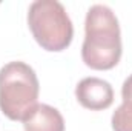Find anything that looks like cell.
<instances>
[{"label":"cell","mask_w":132,"mask_h":131,"mask_svg":"<svg viewBox=\"0 0 132 131\" xmlns=\"http://www.w3.org/2000/svg\"><path fill=\"white\" fill-rule=\"evenodd\" d=\"M75 97L81 106L100 111L106 110L114 102V90L109 82L98 77H85L75 88Z\"/></svg>","instance_id":"277c9868"},{"label":"cell","mask_w":132,"mask_h":131,"mask_svg":"<svg viewBox=\"0 0 132 131\" xmlns=\"http://www.w3.org/2000/svg\"><path fill=\"white\" fill-rule=\"evenodd\" d=\"M22 122L25 131H65V120L60 111L46 103H37Z\"/></svg>","instance_id":"5b68a950"},{"label":"cell","mask_w":132,"mask_h":131,"mask_svg":"<svg viewBox=\"0 0 132 131\" xmlns=\"http://www.w3.org/2000/svg\"><path fill=\"white\" fill-rule=\"evenodd\" d=\"M121 57V34L118 19L106 5L89 8L85 20L81 59L91 69H112Z\"/></svg>","instance_id":"6da1fadb"},{"label":"cell","mask_w":132,"mask_h":131,"mask_svg":"<svg viewBox=\"0 0 132 131\" xmlns=\"http://www.w3.org/2000/svg\"><path fill=\"white\" fill-rule=\"evenodd\" d=\"M28 25L35 42L46 51L66 49L74 35L72 22L57 0H35L28 11Z\"/></svg>","instance_id":"3957f363"},{"label":"cell","mask_w":132,"mask_h":131,"mask_svg":"<svg viewBox=\"0 0 132 131\" xmlns=\"http://www.w3.org/2000/svg\"><path fill=\"white\" fill-rule=\"evenodd\" d=\"M121 97H123V102L125 103H132V74L123 82Z\"/></svg>","instance_id":"52a82bcc"},{"label":"cell","mask_w":132,"mask_h":131,"mask_svg":"<svg viewBox=\"0 0 132 131\" xmlns=\"http://www.w3.org/2000/svg\"><path fill=\"white\" fill-rule=\"evenodd\" d=\"M112 130L132 131V103H121L112 114Z\"/></svg>","instance_id":"8992f818"},{"label":"cell","mask_w":132,"mask_h":131,"mask_svg":"<svg viewBox=\"0 0 132 131\" xmlns=\"http://www.w3.org/2000/svg\"><path fill=\"white\" fill-rule=\"evenodd\" d=\"M38 79L25 62H9L0 69V110L11 120L23 117L37 105Z\"/></svg>","instance_id":"7a4b0ae2"}]
</instances>
